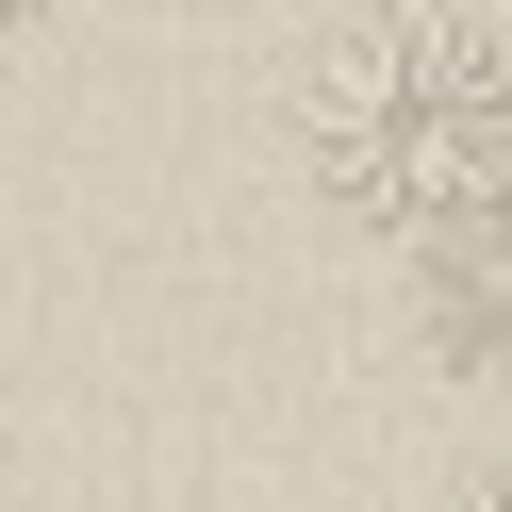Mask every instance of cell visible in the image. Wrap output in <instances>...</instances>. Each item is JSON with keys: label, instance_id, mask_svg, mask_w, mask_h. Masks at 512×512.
<instances>
[{"label": "cell", "instance_id": "6da1fadb", "mask_svg": "<svg viewBox=\"0 0 512 512\" xmlns=\"http://www.w3.org/2000/svg\"><path fill=\"white\" fill-rule=\"evenodd\" d=\"M298 166L331 182V215L397 248H463L512 215V50L446 0H380L347 34H314L298 67Z\"/></svg>", "mask_w": 512, "mask_h": 512}, {"label": "cell", "instance_id": "7a4b0ae2", "mask_svg": "<svg viewBox=\"0 0 512 512\" xmlns=\"http://www.w3.org/2000/svg\"><path fill=\"white\" fill-rule=\"evenodd\" d=\"M34 17H67V0H0V50H17V34H34Z\"/></svg>", "mask_w": 512, "mask_h": 512}, {"label": "cell", "instance_id": "3957f363", "mask_svg": "<svg viewBox=\"0 0 512 512\" xmlns=\"http://www.w3.org/2000/svg\"><path fill=\"white\" fill-rule=\"evenodd\" d=\"M463 512H512V463H496V479H479V496H463Z\"/></svg>", "mask_w": 512, "mask_h": 512}]
</instances>
